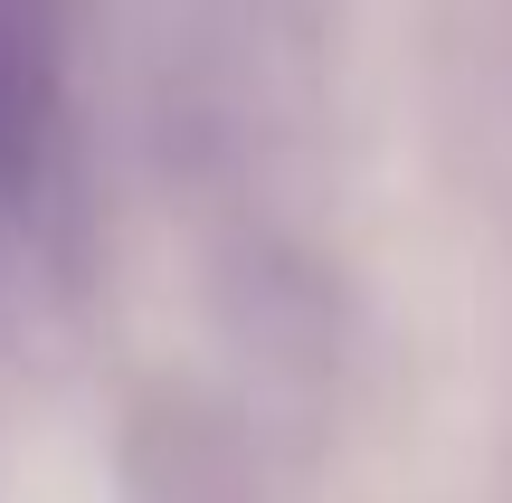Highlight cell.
<instances>
[{"label": "cell", "mask_w": 512, "mask_h": 503, "mask_svg": "<svg viewBox=\"0 0 512 503\" xmlns=\"http://www.w3.org/2000/svg\"><path fill=\"white\" fill-rule=\"evenodd\" d=\"M38 143V29L29 0H0V181L29 162Z\"/></svg>", "instance_id": "1"}]
</instances>
